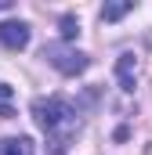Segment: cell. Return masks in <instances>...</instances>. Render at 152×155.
<instances>
[{"label": "cell", "instance_id": "6da1fadb", "mask_svg": "<svg viewBox=\"0 0 152 155\" xmlns=\"http://www.w3.org/2000/svg\"><path fill=\"white\" fill-rule=\"evenodd\" d=\"M33 119L47 134V155H65L69 152L76 130H80V116H76V108L65 97H36L33 101Z\"/></svg>", "mask_w": 152, "mask_h": 155}, {"label": "cell", "instance_id": "7a4b0ae2", "mask_svg": "<svg viewBox=\"0 0 152 155\" xmlns=\"http://www.w3.org/2000/svg\"><path fill=\"white\" fill-rule=\"evenodd\" d=\"M43 58H47L62 76H80V72H87V65H91V58H87L83 51H73V47H65V43H47V47H43Z\"/></svg>", "mask_w": 152, "mask_h": 155}, {"label": "cell", "instance_id": "3957f363", "mask_svg": "<svg viewBox=\"0 0 152 155\" xmlns=\"http://www.w3.org/2000/svg\"><path fill=\"white\" fill-rule=\"evenodd\" d=\"M0 47H7V51L29 47V25L26 22H0Z\"/></svg>", "mask_w": 152, "mask_h": 155}, {"label": "cell", "instance_id": "277c9868", "mask_svg": "<svg viewBox=\"0 0 152 155\" xmlns=\"http://www.w3.org/2000/svg\"><path fill=\"white\" fill-rule=\"evenodd\" d=\"M116 79H119V90H127V94L138 87V58L130 51L116 58Z\"/></svg>", "mask_w": 152, "mask_h": 155}, {"label": "cell", "instance_id": "5b68a950", "mask_svg": "<svg viewBox=\"0 0 152 155\" xmlns=\"http://www.w3.org/2000/svg\"><path fill=\"white\" fill-rule=\"evenodd\" d=\"M0 155H33V141L29 137H4Z\"/></svg>", "mask_w": 152, "mask_h": 155}, {"label": "cell", "instance_id": "8992f818", "mask_svg": "<svg viewBox=\"0 0 152 155\" xmlns=\"http://www.w3.org/2000/svg\"><path fill=\"white\" fill-rule=\"evenodd\" d=\"M134 11V0H116V4H105L102 7V22H119L123 15Z\"/></svg>", "mask_w": 152, "mask_h": 155}, {"label": "cell", "instance_id": "52a82bcc", "mask_svg": "<svg viewBox=\"0 0 152 155\" xmlns=\"http://www.w3.org/2000/svg\"><path fill=\"white\" fill-rule=\"evenodd\" d=\"M76 33H80V22H76L73 15H65L62 18V40H76Z\"/></svg>", "mask_w": 152, "mask_h": 155}, {"label": "cell", "instance_id": "ba28073f", "mask_svg": "<svg viewBox=\"0 0 152 155\" xmlns=\"http://www.w3.org/2000/svg\"><path fill=\"white\" fill-rule=\"evenodd\" d=\"M7 101H11V87L0 83V116L4 119H11V105H7Z\"/></svg>", "mask_w": 152, "mask_h": 155}, {"label": "cell", "instance_id": "9c48e42d", "mask_svg": "<svg viewBox=\"0 0 152 155\" xmlns=\"http://www.w3.org/2000/svg\"><path fill=\"white\" fill-rule=\"evenodd\" d=\"M7 7H11V4H7V0H0V11H7Z\"/></svg>", "mask_w": 152, "mask_h": 155}]
</instances>
